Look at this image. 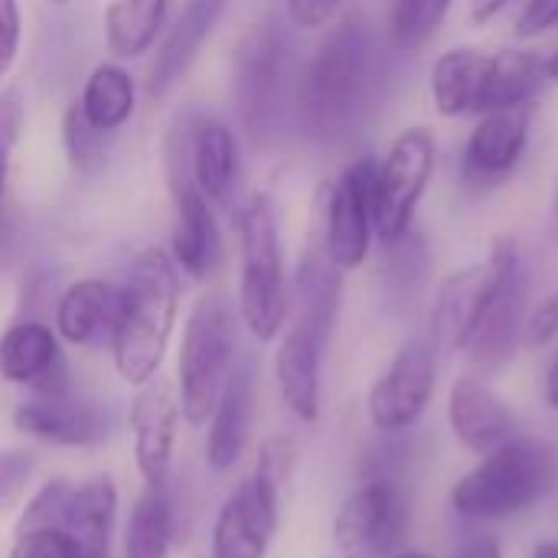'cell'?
I'll return each mask as SVG.
<instances>
[{
    "label": "cell",
    "mask_w": 558,
    "mask_h": 558,
    "mask_svg": "<svg viewBox=\"0 0 558 558\" xmlns=\"http://www.w3.org/2000/svg\"><path fill=\"white\" fill-rule=\"evenodd\" d=\"M530 141V108H500L481 114L474 128L464 160H461V183L474 193H487L520 167L523 150Z\"/></svg>",
    "instance_id": "obj_13"
},
{
    "label": "cell",
    "mask_w": 558,
    "mask_h": 558,
    "mask_svg": "<svg viewBox=\"0 0 558 558\" xmlns=\"http://www.w3.org/2000/svg\"><path fill=\"white\" fill-rule=\"evenodd\" d=\"M327 343H330L327 333H320L317 327L304 320H294L291 330L281 337V347L275 356V373H278L284 405L304 425H314L320 418V363H324Z\"/></svg>",
    "instance_id": "obj_18"
},
{
    "label": "cell",
    "mask_w": 558,
    "mask_h": 558,
    "mask_svg": "<svg viewBox=\"0 0 558 558\" xmlns=\"http://www.w3.org/2000/svg\"><path fill=\"white\" fill-rule=\"evenodd\" d=\"M546 59L523 52V49H504L490 52V72H487V92H484V114L500 108H530L549 85Z\"/></svg>",
    "instance_id": "obj_27"
},
{
    "label": "cell",
    "mask_w": 558,
    "mask_h": 558,
    "mask_svg": "<svg viewBox=\"0 0 558 558\" xmlns=\"http://www.w3.org/2000/svg\"><path fill=\"white\" fill-rule=\"evenodd\" d=\"M78 108L88 118V124L98 128L101 134L124 128L134 114V78H131V72H124L114 62L95 65L85 88H82Z\"/></svg>",
    "instance_id": "obj_28"
},
{
    "label": "cell",
    "mask_w": 558,
    "mask_h": 558,
    "mask_svg": "<svg viewBox=\"0 0 558 558\" xmlns=\"http://www.w3.org/2000/svg\"><path fill=\"white\" fill-rule=\"evenodd\" d=\"M405 530H409V510L402 490L386 477H376L363 484L353 497H347L333 523V536L340 549L373 553V556H392L402 546Z\"/></svg>",
    "instance_id": "obj_12"
},
{
    "label": "cell",
    "mask_w": 558,
    "mask_h": 558,
    "mask_svg": "<svg viewBox=\"0 0 558 558\" xmlns=\"http://www.w3.org/2000/svg\"><path fill=\"white\" fill-rule=\"evenodd\" d=\"M458 558H504V549H500V539L494 536H474L471 543L461 546Z\"/></svg>",
    "instance_id": "obj_40"
},
{
    "label": "cell",
    "mask_w": 558,
    "mask_h": 558,
    "mask_svg": "<svg viewBox=\"0 0 558 558\" xmlns=\"http://www.w3.org/2000/svg\"><path fill=\"white\" fill-rule=\"evenodd\" d=\"M33 474V461L23 454H0V510L16 504Z\"/></svg>",
    "instance_id": "obj_36"
},
{
    "label": "cell",
    "mask_w": 558,
    "mask_h": 558,
    "mask_svg": "<svg viewBox=\"0 0 558 558\" xmlns=\"http://www.w3.org/2000/svg\"><path fill=\"white\" fill-rule=\"evenodd\" d=\"M52 3H69V0H52Z\"/></svg>",
    "instance_id": "obj_47"
},
{
    "label": "cell",
    "mask_w": 558,
    "mask_h": 558,
    "mask_svg": "<svg viewBox=\"0 0 558 558\" xmlns=\"http://www.w3.org/2000/svg\"><path fill=\"white\" fill-rule=\"evenodd\" d=\"M235 366V327L222 298H203L190 311L180 347V409L190 425L209 422Z\"/></svg>",
    "instance_id": "obj_7"
},
{
    "label": "cell",
    "mask_w": 558,
    "mask_h": 558,
    "mask_svg": "<svg viewBox=\"0 0 558 558\" xmlns=\"http://www.w3.org/2000/svg\"><path fill=\"white\" fill-rule=\"evenodd\" d=\"M232 0H186L177 20L170 23L150 69H147V95L163 98L196 62L203 43L213 36L219 20L226 16Z\"/></svg>",
    "instance_id": "obj_16"
},
{
    "label": "cell",
    "mask_w": 558,
    "mask_h": 558,
    "mask_svg": "<svg viewBox=\"0 0 558 558\" xmlns=\"http://www.w3.org/2000/svg\"><path fill=\"white\" fill-rule=\"evenodd\" d=\"M451 0H392L389 10V33L399 49L425 46L445 23Z\"/></svg>",
    "instance_id": "obj_31"
},
{
    "label": "cell",
    "mask_w": 558,
    "mask_h": 558,
    "mask_svg": "<svg viewBox=\"0 0 558 558\" xmlns=\"http://www.w3.org/2000/svg\"><path fill=\"white\" fill-rule=\"evenodd\" d=\"M558 487V445L517 435L481 458L454 490L451 507L468 520H510L546 500Z\"/></svg>",
    "instance_id": "obj_3"
},
{
    "label": "cell",
    "mask_w": 558,
    "mask_h": 558,
    "mask_svg": "<svg viewBox=\"0 0 558 558\" xmlns=\"http://www.w3.org/2000/svg\"><path fill=\"white\" fill-rule=\"evenodd\" d=\"M170 0H111L105 10V39L108 49L121 59L141 56L154 46Z\"/></svg>",
    "instance_id": "obj_29"
},
{
    "label": "cell",
    "mask_w": 558,
    "mask_h": 558,
    "mask_svg": "<svg viewBox=\"0 0 558 558\" xmlns=\"http://www.w3.org/2000/svg\"><path fill=\"white\" fill-rule=\"evenodd\" d=\"M435 134L428 128H409L392 141L386 160L376 167L373 229L383 245H399L409 235L412 216L435 173Z\"/></svg>",
    "instance_id": "obj_8"
},
{
    "label": "cell",
    "mask_w": 558,
    "mask_h": 558,
    "mask_svg": "<svg viewBox=\"0 0 558 558\" xmlns=\"http://www.w3.org/2000/svg\"><path fill=\"white\" fill-rule=\"evenodd\" d=\"M487 72H490V52H481L474 46H458L441 52L432 69V98L438 114L445 118L484 114Z\"/></svg>",
    "instance_id": "obj_25"
},
{
    "label": "cell",
    "mask_w": 558,
    "mask_h": 558,
    "mask_svg": "<svg viewBox=\"0 0 558 558\" xmlns=\"http://www.w3.org/2000/svg\"><path fill=\"white\" fill-rule=\"evenodd\" d=\"M121 307V288H111L108 281L85 278L65 288L56 307V330L65 343L92 347L101 340H111Z\"/></svg>",
    "instance_id": "obj_24"
},
{
    "label": "cell",
    "mask_w": 558,
    "mask_h": 558,
    "mask_svg": "<svg viewBox=\"0 0 558 558\" xmlns=\"http://www.w3.org/2000/svg\"><path fill=\"white\" fill-rule=\"evenodd\" d=\"M546 72H549V78H556L558 82V49L549 56V59H546Z\"/></svg>",
    "instance_id": "obj_44"
},
{
    "label": "cell",
    "mask_w": 558,
    "mask_h": 558,
    "mask_svg": "<svg viewBox=\"0 0 558 558\" xmlns=\"http://www.w3.org/2000/svg\"><path fill=\"white\" fill-rule=\"evenodd\" d=\"M533 558H558V543H539L533 549Z\"/></svg>",
    "instance_id": "obj_43"
},
{
    "label": "cell",
    "mask_w": 558,
    "mask_h": 558,
    "mask_svg": "<svg viewBox=\"0 0 558 558\" xmlns=\"http://www.w3.org/2000/svg\"><path fill=\"white\" fill-rule=\"evenodd\" d=\"M190 180L213 206H229L239 180V150L226 124L199 121L190 134Z\"/></svg>",
    "instance_id": "obj_26"
},
{
    "label": "cell",
    "mask_w": 558,
    "mask_h": 558,
    "mask_svg": "<svg viewBox=\"0 0 558 558\" xmlns=\"http://www.w3.org/2000/svg\"><path fill=\"white\" fill-rule=\"evenodd\" d=\"M435 396V350L428 340L405 343L389 369L373 383L366 412L376 432H405L412 428Z\"/></svg>",
    "instance_id": "obj_11"
},
{
    "label": "cell",
    "mask_w": 558,
    "mask_h": 558,
    "mask_svg": "<svg viewBox=\"0 0 558 558\" xmlns=\"http://www.w3.org/2000/svg\"><path fill=\"white\" fill-rule=\"evenodd\" d=\"M507 3H510V0H471V20L484 26V23H490V20L500 13Z\"/></svg>",
    "instance_id": "obj_41"
},
{
    "label": "cell",
    "mask_w": 558,
    "mask_h": 558,
    "mask_svg": "<svg viewBox=\"0 0 558 558\" xmlns=\"http://www.w3.org/2000/svg\"><path fill=\"white\" fill-rule=\"evenodd\" d=\"M20 7L16 0H0V72H7L20 52Z\"/></svg>",
    "instance_id": "obj_39"
},
{
    "label": "cell",
    "mask_w": 558,
    "mask_h": 558,
    "mask_svg": "<svg viewBox=\"0 0 558 558\" xmlns=\"http://www.w3.org/2000/svg\"><path fill=\"white\" fill-rule=\"evenodd\" d=\"M392 558H435V556H428V553H402V556H392Z\"/></svg>",
    "instance_id": "obj_46"
},
{
    "label": "cell",
    "mask_w": 558,
    "mask_h": 558,
    "mask_svg": "<svg viewBox=\"0 0 558 558\" xmlns=\"http://www.w3.org/2000/svg\"><path fill=\"white\" fill-rule=\"evenodd\" d=\"M239 252L242 281L239 307L248 333L262 343L275 340L288 320L284 255L278 235V216L268 196H252L239 213Z\"/></svg>",
    "instance_id": "obj_4"
},
{
    "label": "cell",
    "mask_w": 558,
    "mask_h": 558,
    "mask_svg": "<svg viewBox=\"0 0 558 558\" xmlns=\"http://www.w3.org/2000/svg\"><path fill=\"white\" fill-rule=\"evenodd\" d=\"M373 85V43L360 20H343L307 62L298 88L301 121L311 137H343L366 108Z\"/></svg>",
    "instance_id": "obj_2"
},
{
    "label": "cell",
    "mask_w": 558,
    "mask_h": 558,
    "mask_svg": "<svg viewBox=\"0 0 558 558\" xmlns=\"http://www.w3.org/2000/svg\"><path fill=\"white\" fill-rule=\"evenodd\" d=\"M118 494L108 477H95L82 487H69L59 513V526L69 533L75 558H111Z\"/></svg>",
    "instance_id": "obj_22"
},
{
    "label": "cell",
    "mask_w": 558,
    "mask_h": 558,
    "mask_svg": "<svg viewBox=\"0 0 558 558\" xmlns=\"http://www.w3.org/2000/svg\"><path fill=\"white\" fill-rule=\"evenodd\" d=\"M252 412H255V373L248 363H235L209 415L213 422L206 438V458L213 471L229 474L242 461L252 435Z\"/></svg>",
    "instance_id": "obj_21"
},
{
    "label": "cell",
    "mask_w": 558,
    "mask_h": 558,
    "mask_svg": "<svg viewBox=\"0 0 558 558\" xmlns=\"http://www.w3.org/2000/svg\"><path fill=\"white\" fill-rule=\"evenodd\" d=\"M131 432L141 477L147 484H167L177 441V399L163 379H150L141 386L131 405Z\"/></svg>",
    "instance_id": "obj_19"
},
{
    "label": "cell",
    "mask_w": 558,
    "mask_h": 558,
    "mask_svg": "<svg viewBox=\"0 0 558 558\" xmlns=\"http://www.w3.org/2000/svg\"><path fill=\"white\" fill-rule=\"evenodd\" d=\"M13 422L20 432L49 441V445H65V448H85V445H98L108 438L111 432V418L108 412L85 399L75 396L69 389L59 392H36L33 399H26L16 412Z\"/></svg>",
    "instance_id": "obj_14"
},
{
    "label": "cell",
    "mask_w": 558,
    "mask_h": 558,
    "mask_svg": "<svg viewBox=\"0 0 558 558\" xmlns=\"http://www.w3.org/2000/svg\"><path fill=\"white\" fill-rule=\"evenodd\" d=\"M379 160L363 157L350 163L327 196L324 248L340 271H353L366 262L373 245V183Z\"/></svg>",
    "instance_id": "obj_10"
},
{
    "label": "cell",
    "mask_w": 558,
    "mask_h": 558,
    "mask_svg": "<svg viewBox=\"0 0 558 558\" xmlns=\"http://www.w3.org/2000/svg\"><path fill=\"white\" fill-rule=\"evenodd\" d=\"M553 229L558 232V180H556V193H553Z\"/></svg>",
    "instance_id": "obj_45"
},
{
    "label": "cell",
    "mask_w": 558,
    "mask_h": 558,
    "mask_svg": "<svg viewBox=\"0 0 558 558\" xmlns=\"http://www.w3.org/2000/svg\"><path fill=\"white\" fill-rule=\"evenodd\" d=\"M180 304L177 262L160 248H144L121 288L118 324L111 333L114 366L128 386H144L157 376Z\"/></svg>",
    "instance_id": "obj_1"
},
{
    "label": "cell",
    "mask_w": 558,
    "mask_h": 558,
    "mask_svg": "<svg viewBox=\"0 0 558 558\" xmlns=\"http://www.w3.org/2000/svg\"><path fill=\"white\" fill-rule=\"evenodd\" d=\"M294 448L275 438L262 448L258 468L222 504L213 530V558H265L278 530L281 487L291 474Z\"/></svg>",
    "instance_id": "obj_5"
},
{
    "label": "cell",
    "mask_w": 558,
    "mask_h": 558,
    "mask_svg": "<svg viewBox=\"0 0 558 558\" xmlns=\"http://www.w3.org/2000/svg\"><path fill=\"white\" fill-rule=\"evenodd\" d=\"M343 0H288V16L298 29H324Z\"/></svg>",
    "instance_id": "obj_37"
},
{
    "label": "cell",
    "mask_w": 558,
    "mask_h": 558,
    "mask_svg": "<svg viewBox=\"0 0 558 558\" xmlns=\"http://www.w3.org/2000/svg\"><path fill=\"white\" fill-rule=\"evenodd\" d=\"M23 124V108L16 95H0V206H3V190H7V173H10V154L16 144Z\"/></svg>",
    "instance_id": "obj_35"
},
{
    "label": "cell",
    "mask_w": 558,
    "mask_h": 558,
    "mask_svg": "<svg viewBox=\"0 0 558 558\" xmlns=\"http://www.w3.org/2000/svg\"><path fill=\"white\" fill-rule=\"evenodd\" d=\"M558 337V288L549 291L530 314H526V324H523V347L530 350H539V347H549Z\"/></svg>",
    "instance_id": "obj_34"
},
{
    "label": "cell",
    "mask_w": 558,
    "mask_h": 558,
    "mask_svg": "<svg viewBox=\"0 0 558 558\" xmlns=\"http://www.w3.org/2000/svg\"><path fill=\"white\" fill-rule=\"evenodd\" d=\"M546 402L558 412V353L556 360L549 363V373H546Z\"/></svg>",
    "instance_id": "obj_42"
},
{
    "label": "cell",
    "mask_w": 558,
    "mask_h": 558,
    "mask_svg": "<svg viewBox=\"0 0 558 558\" xmlns=\"http://www.w3.org/2000/svg\"><path fill=\"white\" fill-rule=\"evenodd\" d=\"M487 265V284L477 311L474 333L464 347L471 363L484 373H500L523 340L526 301H530V275L517 239L504 235L494 242Z\"/></svg>",
    "instance_id": "obj_6"
},
{
    "label": "cell",
    "mask_w": 558,
    "mask_h": 558,
    "mask_svg": "<svg viewBox=\"0 0 558 558\" xmlns=\"http://www.w3.org/2000/svg\"><path fill=\"white\" fill-rule=\"evenodd\" d=\"M448 425L454 438L481 458L504 448L507 441L520 435V425L510 405L477 376L454 379L448 392Z\"/></svg>",
    "instance_id": "obj_15"
},
{
    "label": "cell",
    "mask_w": 558,
    "mask_h": 558,
    "mask_svg": "<svg viewBox=\"0 0 558 558\" xmlns=\"http://www.w3.org/2000/svg\"><path fill=\"white\" fill-rule=\"evenodd\" d=\"M291 49L275 23H258L232 56V95L245 131L262 141L284 108Z\"/></svg>",
    "instance_id": "obj_9"
},
{
    "label": "cell",
    "mask_w": 558,
    "mask_h": 558,
    "mask_svg": "<svg viewBox=\"0 0 558 558\" xmlns=\"http://www.w3.org/2000/svg\"><path fill=\"white\" fill-rule=\"evenodd\" d=\"M0 376L13 386H29L33 392L69 389L56 333L39 320L13 324L0 337Z\"/></svg>",
    "instance_id": "obj_20"
},
{
    "label": "cell",
    "mask_w": 558,
    "mask_h": 558,
    "mask_svg": "<svg viewBox=\"0 0 558 558\" xmlns=\"http://www.w3.org/2000/svg\"><path fill=\"white\" fill-rule=\"evenodd\" d=\"M173 262L196 281L209 278L222 258V239L213 216V203L199 193V186L173 167Z\"/></svg>",
    "instance_id": "obj_17"
},
{
    "label": "cell",
    "mask_w": 558,
    "mask_h": 558,
    "mask_svg": "<svg viewBox=\"0 0 558 558\" xmlns=\"http://www.w3.org/2000/svg\"><path fill=\"white\" fill-rule=\"evenodd\" d=\"M62 144L78 177H98V170L105 167V134L88 124L78 105H72L62 118Z\"/></svg>",
    "instance_id": "obj_32"
},
{
    "label": "cell",
    "mask_w": 558,
    "mask_h": 558,
    "mask_svg": "<svg viewBox=\"0 0 558 558\" xmlns=\"http://www.w3.org/2000/svg\"><path fill=\"white\" fill-rule=\"evenodd\" d=\"M553 26H558V0H526L517 20V36L533 39L539 33H549Z\"/></svg>",
    "instance_id": "obj_38"
},
{
    "label": "cell",
    "mask_w": 558,
    "mask_h": 558,
    "mask_svg": "<svg viewBox=\"0 0 558 558\" xmlns=\"http://www.w3.org/2000/svg\"><path fill=\"white\" fill-rule=\"evenodd\" d=\"M10 558H75V546L59 523L56 526H26V530H16Z\"/></svg>",
    "instance_id": "obj_33"
},
{
    "label": "cell",
    "mask_w": 558,
    "mask_h": 558,
    "mask_svg": "<svg viewBox=\"0 0 558 558\" xmlns=\"http://www.w3.org/2000/svg\"><path fill=\"white\" fill-rule=\"evenodd\" d=\"M484 284H487V265L481 262L454 271L438 288L435 311H432V340H428L435 353H464L477 324Z\"/></svg>",
    "instance_id": "obj_23"
},
{
    "label": "cell",
    "mask_w": 558,
    "mask_h": 558,
    "mask_svg": "<svg viewBox=\"0 0 558 558\" xmlns=\"http://www.w3.org/2000/svg\"><path fill=\"white\" fill-rule=\"evenodd\" d=\"M173 543V510L163 484H147L137 497L128 533H124V558H167Z\"/></svg>",
    "instance_id": "obj_30"
}]
</instances>
